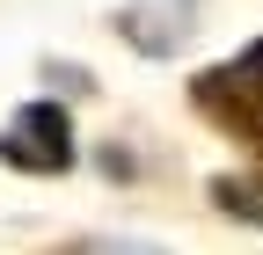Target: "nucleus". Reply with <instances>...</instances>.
Instances as JSON below:
<instances>
[{"mask_svg": "<svg viewBox=\"0 0 263 255\" xmlns=\"http://www.w3.org/2000/svg\"><path fill=\"white\" fill-rule=\"evenodd\" d=\"M212 204L249 219V226H263V175H212Z\"/></svg>", "mask_w": 263, "mask_h": 255, "instance_id": "3", "label": "nucleus"}, {"mask_svg": "<svg viewBox=\"0 0 263 255\" xmlns=\"http://www.w3.org/2000/svg\"><path fill=\"white\" fill-rule=\"evenodd\" d=\"M234 80H241V88H256V95H263V44H249V51H241V58H234Z\"/></svg>", "mask_w": 263, "mask_h": 255, "instance_id": "4", "label": "nucleus"}, {"mask_svg": "<svg viewBox=\"0 0 263 255\" xmlns=\"http://www.w3.org/2000/svg\"><path fill=\"white\" fill-rule=\"evenodd\" d=\"M0 161L22 175H66L73 168V124L59 102H29L8 132H0Z\"/></svg>", "mask_w": 263, "mask_h": 255, "instance_id": "1", "label": "nucleus"}, {"mask_svg": "<svg viewBox=\"0 0 263 255\" xmlns=\"http://www.w3.org/2000/svg\"><path fill=\"white\" fill-rule=\"evenodd\" d=\"M190 102L205 110L219 132H234L241 146H256V153H263V95H256V88H241V80H234V66H205V73L190 80Z\"/></svg>", "mask_w": 263, "mask_h": 255, "instance_id": "2", "label": "nucleus"}]
</instances>
